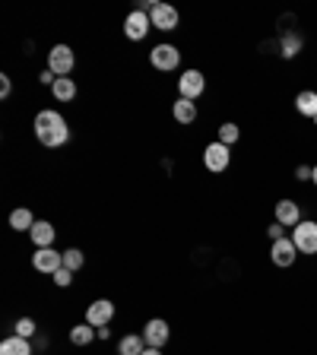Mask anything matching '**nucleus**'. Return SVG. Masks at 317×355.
I'll return each mask as SVG.
<instances>
[{
  "label": "nucleus",
  "instance_id": "obj_1",
  "mask_svg": "<svg viewBox=\"0 0 317 355\" xmlns=\"http://www.w3.org/2000/svg\"><path fill=\"white\" fill-rule=\"evenodd\" d=\"M35 137H38L42 146L58 149L70 140V127H67V121L60 118L58 111L48 108V111H38L35 114Z\"/></svg>",
  "mask_w": 317,
  "mask_h": 355
},
{
  "label": "nucleus",
  "instance_id": "obj_2",
  "mask_svg": "<svg viewBox=\"0 0 317 355\" xmlns=\"http://www.w3.org/2000/svg\"><path fill=\"white\" fill-rule=\"evenodd\" d=\"M292 241H295V248H298V254H317V222H311V219H302L292 229Z\"/></svg>",
  "mask_w": 317,
  "mask_h": 355
},
{
  "label": "nucleus",
  "instance_id": "obj_3",
  "mask_svg": "<svg viewBox=\"0 0 317 355\" xmlns=\"http://www.w3.org/2000/svg\"><path fill=\"white\" fill-rule=\"evenodd\" d=\"M76 58L74 51H70V44H54L51 51H48V70L58 76H70V70H74Z\"/></svg>",
  "mask_w": 317,
  "mask_h": 355
},
{
  "label": "nucleus",
  "instance_id": "obj_4",
  "mask_svg": "<svg viewBox=\"0 0 317 355\" xmlns=\"http://www.w3.org/2000/svg\"><path fill=\"white\" fill-rule=\"evenodd\" d=\"M203 89H207V76L200 73V70H187V73H181V80H178V92H181V98H187V102H197V98L203 96Z\"/></svg>",
  "mask_w": 317,
  "mask_h": 355
},
{
  "label": "nucleus",
  "instance_id": "obj_5",
  "mask_svg": "<svg viewBox=\"0 0 317 355\" xmlns=\"http://www.w3.org/2000/svg\"><path fill=\"white\" fill-rule=\"evenodd\" d=\"M229 162H232V153H229V146L225 143H209L207 149H203V165H207L209 171H216V175H222V171L229 168Z\"/></svg>",
  "mask_w": 317,
  "mask_h": 355
},
{
  "label": "nucleus",
  "instance_id": "obj_6",
  "mask_svg": "<svg viewBox=\"0 0 317 355\" xmlns=\"http://www.w3.org/2000/svg\"><path fill=\"white\" fill-rule=\"evenodd\" d=\"M270 260H273V266H292L298 260V248L292 238H280V241H273V248H270Z\"/></svg>",
  "mask_w": 317,
  "mask_h": 355
},
{
  "label": "nucleus",
  "instance_id": "obj_7",
  "mask_svg": "<svg viewBox=\"0 0 317 355\" xmlns=\"http://www.w3.org/2000/svg\"><path fill=\"white\" fill-rule=\"evenodd\" d=\"M149 60H153L155 70H175L181 64V51H178L175 44H155L153 51H149Z\"/></svg>",
  "mask_w": 317,
  "mask_h": 355
},
{
  "label": "nucleus",
  "instance_id": "obj_8",
  "mask_svg": "<svg viewBox=\"0 0 317 355\" xmlns=\"http://www.w3.org/2000/svg\"><path fill=\"white\" fill-rule=\"evenodd\" d=\"M32 266H35L38 273H58L60 266H64V254H58L54 248H38L35 254H32Z\"/></svg>",
  "mask_w": 317,
  "mask_h": 355
},
{
  "label": "nucleus",
  "instance_id": "obj_9",
  "mask_svg": "<svg viewBox=\"0 0 317 355\" xmlns=\"http://www.w3.org/2000/svg\"><path fill=\"white\" fill-rule=\"evenodd\" d=\"M149 29H153V19H149L146 13H140V10H133V13L124 19V35L130 38V42H140V38H146Z\"/></svg>",
  "mask_w": 317,
  "mask_h": 355
},
{
  "label": "nucleus",
  "instance_id": "obj_10",
  "mask_svg": "<svg viewBox=\"0 0 317 355\" xmlns=\"http://www.w3.org/2000/svg\"><path fill=\"white\" fill-rule=\"evenodd\" d=\"M149 19H153L155 29H162V32L178 29V10L171 7V3H155V7L149 10Z\"/></svg>",
  "mask_w": 317,
  "mask_h": 355
},
{
  "label": "nucleus",
  "instance_id": "obj_11",
  "mask_svg": "<svg viewBox=\"0 0 317 355\" xmlns=\"http://www.w3.org/2000/svg\"><path fill=\"white\" fill-rule=\"evenodd\" d=\"M114 318V304L108 302V298H98V302H92L86 308V324H92L98 330V327H108V320Z\"/></svg>",
  "mask_w": 317,
  "mask_h": 355
},
{
  "label": "nucleus",
  "instance_id": "obj_12",
  "mask_svg": "<svg viewBox=\"0 0 317 355\" xmlns=\"http://www.w3.org/2000/svg\"><path fill=\"white\" fill-rule=\"evenodd\" d=\"M143 340H146V346H153V349H162L165 343L171 340V330H169V324L165 320H149L146 327H143Z\"/></svg>",
  "mask_w": 317,
  "mask_h": 355
},
{
  "label": "nucleus",
  "instance_id": "obj_13",
  "mask_svg": "<svg viewBox=\"0 0 317 355\" xmlns=\"http://www.w3.org/2000/svg\"><path fill=\"white\" fill-rule=\"evenodd\" d=\"M276 222L286 225V229H295L298 222H302V207H298L295 200H280L276 203Z\"/></svg>",
  "mask_w": 317,
  "mask_h": 355
},
{
  "label": "nucleus",
  "instance_id": "obj_14",
  "mask_svg": "<svg viewBox=\"0 0 317 355\" xmlns=\"http://www.w3.org/2000/svg\"><path fill=\"white\" fill-rule=\"evenodd\" d=\"M295 111L302 114V118H317V89H305V92H298L295 96Z\"/></svg>",
  "mask_w": 317,
  "mask_h": 355
},
{
  "label": "nucleus",
  "instance_id": "obj_15",
  "mask_svg": "<svg viewBox=\"0 0 317 355\" xmlns=\"http://www.w3.org/2000/svg\"><path fill=\"white\" fill-rule=\"evenodd\" d=\"M0 355H32V346L26 336H7V340L0 343Z\"/></svg>",
  "mask_w": 317,
  "mask_h": 355
},
{
  "label": "nucleus",
  "instance_id": "obj_16",
  "mask_svg": "<svg viewBox=\"0 0 317 355\" xmlns=\"http://www.w3.org/2000/svg\"><path fill=\"white\" fill-rule=\"evenodd\" d=\"M32 241H35V248H51L54 244V225L51 222H35V225H32Z\"/></svg>",
  "mask_w": 317,
  "mask_h": 355
},
{
  "label": "nucleus",
  "instance_id": "obj_17",
  "mask_svg": "<svg viewBox=\"0 0 317 355\" xmlns=\"http://www.w3.org/2000/svg\"><path fill=\"white\" fill-rule=\"evenodd\" d=\"M178 124H194L197 121V102H187V98H178L175 108H171Z\"/></svg>",
  "mask_w": 317,
  "mask_h": 355
},
{
  "label": "nucleus",
  "instance_id": "obj_18",
  "mask_svg": "<svg viewBox=\"0 0 317 355\" xmlns=\"http://www.w3.org/2000/svg\"><path fill=\"white\" fill-rule=\"evenodd\" d=\"M51 92H54L58 102H74L76 98V83L70 80V76H58V83L51 86Z\"/></svg>",
  "mask_w": 317,
  "mask_h": 355
},
{
  "label": "nucleus",
  "instance_id": "obj_19",
  "mask_svg": "<svg viewBox=\"0 0 317 355\" xmlns=\"http://www.w3.org/2000/svg\"><path fill=\"white\" fill-rule=\"evenodd\" d=\"M143 349H146V340L137 336V333H130L118 343V355H143Z\"/></svg>",
  "mask_w": 317,
  "mask_h": 355
},
{
  "label": "nucleus",
  "instance_id": "obj_20",
  "mask_svg": "<svg viewBox=\"0 0 317 355\" xmlns=\"http://www.w3.org/2000/svg\"><path fill=\"white\" fill-rule=\"evenodd\" d=\"M32 225H35V219H32L29 209H13V213H10V229H16V232H32Z\"/></svg>",
  "mask_w": 317,
  "mask_h": 355
},
{
  "label": "nucleus",
  "instance_id": "obj_21",
  "mask_svg": "<svg viewBox=\"0 0 317 355\" xmlns=\"http://www.w3.org/2000/svg\"><path fill=\"white\" fill-rule=\"evenodd\" d=\"M92 340H96V327L92 324H80L70 330V343H74V346H89Z\"/></svg>",
  "mask_w": 317,
  "mask_h": 355
},
{
  "label": "nucleus",
  "instance_id": "obj_22",
  "mask_svg": "<svg viewBox=\"0 0 317 355\" xmlns=\"http://www.w3.org/2000/svg\"><path fill=\"white\" fill-rule=\"evenodd\" d=\"M83 263H86V257H83L80 248H70V251H64V266L70 270V273H76Z\"/></svg>",
  "mask_w": 317,
  "mask_h": 355
},
{
  "label": "nucleus",
  "instance_id": "obj_23",
  "mask_svg": "<svg viewBox=\"0 0 317 355\" xmlns=\"http://www.w3.org/2000/svg\"><path fill=\"white\" fill-rule=\"evenodd\" d=\"M238 137H241V130H238V124H222V127H219V143H225V146H232V143H238Z\"/></svg>",
  "mask_w": 317,
  "mask_h": 355
},
{
  "label": "nucleus",
  "instance_id": "obj_24",
  "mask_svg": "<svg viewBox=\"0 0 317 355\" xmlns=\"http://www.w3.org/2000/svg\"><path fill=\"white\" fill-rule=\"evenodd\" d=\"M32 333H35V320H32V318H19V320H16V336H26V340H29Z\"/></svg>",
  "mask_w": 317,
  "mask_h": 355
},
{
  "label": "nucleus",
  "instance_id": "obj_25",
  "mask_svg": "<svg viewBox=\"0 0 317 355\" xmlns=\"http://www.w3.org/2000/svg\"><path fill=\"white\" fill-rule=\"evenodd\" d=\"M54 282H58V286H70V282H74V273H70L67 266H60L58 273H54Z\"/></svg>",
  "mask_w": 317,
  "mask_h": 355
},
{
  "label": "nucleus",
  "instance_id": "obj_26",
  "mask_svg": "<svg viewBox=\"0 0 317 355\" xmlns=\"http://www.w3.org/2000/svg\"><path fill=\"white\" fill-rule=\"evenodd\" d=\"M266 235H270V241H280V238H286V225H280V222H273V225L266 229Z\"/></svg>",
  "mask_w": 317,
  "mask_h": 355
},
{
  "label": "nucleus",
  "instance_id": "obj_27",
  "mask_svg": "<svg viewBox=\"0 0 317 355\" xmlns=\"http://www.w3.org/2000/svg\"><path fill=\"white\" fill-rule=\"evenodd\" d=\"M298 48H302V42H298L295 35H289V38H286V51H282V54H286V58H292Z\"/></svg>",
  "mask_w": 317,
  "mask_h": 355
},
{
  "label": "nucleus",
  "instance_id": "obj_28",
  "mask_svg": "<svg viewBox=\"0 0 317 355\" xmlns=\"http://www.w3.org/2000/svg\"><path fill=\"white\" fill-rule=\"evenodd\" d=\"M311 175H314V165H298V171H295L298 181H311Z\"/></svg>",
  "mask_w": 317,
  "mask_h": 355
},
{
  "label": "nucleus",
  "instance_id": "obj_29",
  "mask_svg": "<svg viewBox=\"0 0 317 355\" xmlns=\"http://www.w3.org/2000/svg\"><path fill=\"white\" fill-rule=\"evenodd\" d=\"M38 83H42V86H54V83H58V73H51V70H42Z\"/></svg>",
  "mask_w": 317,
  "mask_h": 355
},
{
  "label": "nucleus",
  "instance_id": "obj_30",
  "mask_svg": "<svg viewBox=\"0 0 317 355\" xmlns=\"http://www.w3.org/2000/svg\"><path fill=\"white\" fill-rule=\"evenodd\" d=\"M10 89H13L10 76H0V98H10Z\"/></svg>",
  "mask_w": 317,
  "mask_h": 355
},
{
  "label": "nucleus",
  "instance_id": "obj_31",
  "mask_svg": "<svg viewBox=\"0 0 317 355\" xmlns=\"http://www.w3.org/2000/svg\"><path fill=\"white\" fill-rule=\"evenodd\" d=\"M143 355H162V352H159V349H153V346H146V349H143Z\"/></svg>",
  "mask_w": 317,
  "mask_h": 355
},
{
  "label": "nucleus",
  "instance_id": "obj_32",
  "mask_svg": "<svg viewBox=\"0 0 317 355\" xmlns=\"http://www.w3.org/2000/svg\"><path fill=\"white\" fill-rule=\"evenodd\" d=\"M311 181H314V184H317V165H314V175H311Z\"/></svg>",
  "mask_w": 317,
  "mask_h": 355
},
{
  "label": "nucleus",
  "instance_id": "obj_33",
  "mask_svg": "<svg viewBox=\"0 0 317 355\" xmlns=\"http://www.w3.org/2000/svg\"><path fill=\"white\" fill-rule=\"evenodd\" d=\"M314 127H317V118H314Z\"/></svg>",
  "mask_w": 317,
  "mask_h": 355
}]
</instances>
